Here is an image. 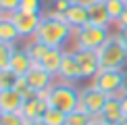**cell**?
Masks as SVG:
<instances>
[{
    "instance_id": "f35d334b",
    "label": "cell",
    "mask_w": 127,
    "mask_h": 125,
    "mask_svg": "<svg viewBox=\"0 0 127 125\" xmlns=\"http://www.w3.org/2000/svg\"><path fill=\"white\" fill-rule=\"evenodd\" d=\"M125 2H127V0H125Z\"/></svg>"
},
{
    "instance_id": "d6a6232c",
    "label": "cell",
    "mask_w": 127,
    "mask_h": 125,
    "mask_svg": "<svg viewBox=\"0 0 127 125\" xmlns=\"http://www.w3.org/2000/svg\"><path fill=\"white\" fill-rule=\"evenodd\" d=\"M27 125H48L44 119H33V121H27Z\"/></svg>"
},
{
    "instance_id": "7c38bea8",
    "label": "cell",
    "mask_w": 127,
    "mask_h": 125,
    "mask_svg": "<svg viewBox=\"0 0 127 125\" xmlns=\"http://www.w3.org/2000/svg\"><path fill=\"white\" fill-rule=\"evenodd\" d=\"M59 79L63 83H77L81 81V71H79V65H77V59L75 54L65 50V56H63V62H61V69H59Z\"/></svg>"
},
{
    "instance_id": "ffe728a7",
    "label": "cell",
    "mask_w": 127,
    "mask_h": 125,
    "mask_svg": "<svg viewBox=\"0 0 127 125\" xmlns=\"http://www.w3.org/2000/svg\"><path fill=\"white\" fill-rule=\"evenodd\" d=\"M92 121H94L92 115H88L86 111L77 108V111H73V113L67 115V123H65V125H90Z\"/></svg>"
},
{
    "instance_id": "30bf717a",
    "label": "cell",
    "mask_w": 127,
    "mask_h": 125,
    "mask_svg": "<svg viewBox=\"0 0 127 125\" xmlns=\"http://www.w3.org/2000/svg\"><path fill=\"white\" fill-rule=\"evenodd\" d=\"M48 92H40L35 94L33 98H29V100L23 102V108H21V115H23L27 121H33V119H42L46 113V108H48Z\"/></svg>"
},
{
    "instance_id": "7a4b0ae2",
    "label": "cell",
    "mask_w": 127,
    "mask_h": 125,
    "mask_svg": "<svg viewBox=\"0 0 127 125\" xmlns=\"http://www.w3.org/2000/svg\"><path fill=\"white\" fill-rule=\"evenodd\" d=\"M48 106L59 108L65 115L79 108V90L73 83H54L48 92Z\"/></svg>"
},
{
    "instance_id": "e575fe53",
    "label": "cell",
    "mask_w": 127,
    "mask_h": 125,
    "mask_svg": "<svg viewBox=\"0 0 127 125\" xmlns=\"http://www.w3.org/2000/svg\"><path fill=\"white\" fill-rule=\"evenodd\" d=\"M117 125H127V117H125V119H123V121H119V123H117Z\"/></svg>"
},
{
    "instance_id": "3957f363",
    "label": "cell",
    "mask_w": 127,
    "mask_h": 125,
    "mask_svg": "<svg viewBox=\"0 0 127 125\" xmlns=\"http://www.w3.org/2000/svg\"><path fill=\"white\" fill-rule=\"evenodd\" d=\"M100 56V69H125L127 67V48L117 38V33L110 35L98 48Z\"/></svg>"
},
{
    "instance_id": "44dd1931",
    "label": "cell",
    "mask_w": 127,
    "mask_h": 125,
    "mask_svg": "<svg viewBox=\"0 0 127 125\" xmlns=\"http://www.w3.org/2000/svg\"><path fill=\"white\" fill-rule=\"evenodd\" d=\"M42 119H44L48 125H65L67 123V115L63 111H59V108H52V106L46 108V113H44Z\"/></svg>"
},
{
    "instance_id": "4dcf8cb0",
    "label": "cell",
    "mask_w": 127,
    "mask_h": 125,
    "mask_svg": "<svg viewBox=\"0 0 127 125\" xmlns=\"http://www.w3.org/2000/svg\"><path fill=\"white\" fill-rule=\"evenodd\" d=\"M119 96H121V98L127 96V73L123 75V83H121V94H119Z\"/></svg>"
},
{
    "instance_id": "9a60e30c",
    "label": "cell",
    "mask_w": 127,
    "mask_h": 125,
    "mask_svg": "<svg viewBox=\"0 0 127 125\" xmlns=\"http://www.w3.org/2000/svg\"><path fill=\"white\" fill-rule=\"evenodd\" d=\"M23 102H25L23 94H19L15 88L0 90V108H2V113H21Z\"/></svg>"
},
{
    "instance_id": "f1b7e54d",
    "label": "cell",
    "mask_w": 127,
    "mask_h": 125,
    "mask_svg": "<svg viewBox=\"0 0 127 125\" xmlns=\"http://www.w3.org/2000/svg\"><path fill=\"white\" fill-rule=\"evenodd\" d=\"M117 38L123 42V46L127 48V27H119V31H117Z\"/></svg>"
},
{
    "instance_id": "ba28073f",
    "label": "cell",
    "mask_w": 127,
    "mask_h": 125,
    "mask_svg": "<svg viewBox=\"0 0 127 125\" xmlns=\"http://www.w3.org/2000/svg\"><path fill=\"white\" fill-rule=\"evenodd\" d=\"M81 71V81L83 79H94V75L100 71V56L98 50H83V48H75L73 50Z\"/></svg>"
},
{
    "instance_id": "836d02e7",
    "label": "cell",
    "mask_w": 127,
    "mask_h": 125,
    "mask_svg": "<svg viewBox=\"0 0 127 125\" xmlns=\"http://www.w3.org/2000/svg\"><path fill=\"white\" fill-rule=\"evenodd\" d=\"M121 104H123V111H125V117H127V96L121 98Z\"/></svg>"
},
{
    "instance_id": "1f68e13d",
    "label": "cell",
    "mask_w": 127,
    "mask_h": 125,
    "mask_svg": "<svg viewBox=\"0 0 127 125\" xmlns=\"http://www.w3.org/2000/svg\"><path fill=\"white\" fill-rule=\"evenodd\" d=\"M90 125H113V123H106V121H102L100 117H94V121L90 123Z\"/></svg>"
},
{
    "instance_id": "8992f818",
    "label": "cell",
    "mask_w": 127,
    "mask_h": 125,
    "mask_svg": "<svg viewBox=\"0 0 127 125\" xmlns=\"http://www.w3.org/2000/svg\"><path fill=\"white\" fill-rule=\"evenodd\" d=\"M106 100H108L106 94L96 90V88H92V86L79 90V108L86 111L88 115H92V117H98V115L102 113Z\"/></svg>"
},
{
    "instance_id": "d590c367",
    "label": "cell",
    "mask_w": 127,
    "mask_h": 125,
    "mask_svg": "<svg viewBox=\"0 0 127 125\" xmlns=\"http://www.w3.org/2000/svg\"><path fill=\"white\" fill-rule=\"evenodd\" d=\"M2 17H4V13H2V10H0V19H2Z\"/></svg>"
},
{
    "instance_id": "5b68a950",
    "label": "cell",
    "mask_w": 127,
    "mask_h": 125,
    "mask_svg": "<svg viewBox=\"0 0 127 125\" xmlns=\"http://www.w3.org/2000/svg\"><path fill=\"white\" fill-rule=\"evenodd\" d=\"M123 75H125L123 69H100L94 75V79H90L92 81L90 86L100 90V92H104L106 96H119L121 94V83H123Z\"/></svg>"
},
{
    "instance_id": "8fae6325",
    "label": "cell",
    "mask_w": 127,
    "mask_h": 125,
    "mask_svg": "<svg viewBox=\"0 0 127 125\" xmlns=\"http://www.w3.org/2000/svg\"><path fill=\"white\" fill-rule=\"evenodd\" d=\"M88 6V17H90V23L92 25H98V27H110V23H115L110 19L106 6H104V0H79Z\"/></svg>"
},
{
    "instance_id": "5bb4252c",
    "label": "cell",
    "mask_w": 127,
    "mask_h": 125,
    "mask_svg": "<svg viewBox=\"0 0 127 125\" xmlns=\"http://www.w3.org/2000/svg\"><path fill=\"white\" fill-rule=\"evenodd\" d=\"M98 117L102 119V121H106V123H113V125L123 121L125 119V111H123V104H121V98L119 96H108V100H106L102 113H100Z\"/></svg>"
},
{
    "instance_id": "d4e9b609",
    "label": "cell",
    "mask_w": 127,
    "mask_h": 125,
    "mask_svg": "<svg viewBox=\"0 0 127 125\" xmlns=\"http://www.w3.org/2000/svg\"><path fill=\"white\" fill-rule=\"evenodd\" d=\"M21 10L27 13H35V15H44V2L42 0H21Z\"/></svg>"
},
{
    "instance_id": "f546056e",
    "label": "cell",
    "mask_w": 127,
    "mask_h": 125,
    "mask_svg": "<svg viewBox=\"0 0 127 125\" xmlns=\"http://www.w3.org/2000/svg\"><path fill=\"white\" fill-rule=\"evenodd\" d=\"M117 25H119V27H127V8L123 10V15H121V17H119Z\"/></svg>"
},
{
    "instance_id": "74e56055",
    "label": "cell",
    "mask_w": 127,
    "mask_h": 125,
    "mask_svg": "<svg viewBox=\"0 0 127 125\" xmlns=\"http://www.w3.org/2000/svg\"><path fill=\"white\" fill-rule=\"evenodd\" d=\"M67 2H75V0H67Z\"/></svg>"
},
{
    "instance_id": "ac0fdd59",
    "label": "cell",
    "mask_w": 127,
    "mask_h": 125,
    "mask_svg": "<svg viewBox=\"0 0 127 125\" xmlns=\"http://www.w3.org/2000/svg\"><path fill=\"white\" fill-rule=\"evenodd\" d=\"M21 40L17 27H15V23L10 21L8 15H4L2 19H0V42H8V44H17Z\"/></svg>"
},
{
    "instance_id": "4fadbf2b",
    "label": "cell",
    "mask_w": 127,
    "mask_h": 125,
    "mask_svg": "<svg viewBox=\"0 0 127 125\" xmlns=\"http://www.w3.org/2000/svg\"><path fill=\"white\" fill-rule=\"evenodd\" d=\"M63 19L67 21L69 25L73 27V31L83 27V25L90 23V17H88V6L83 2H79V0H75V2L69 4V8L63 13Z\"/></svg>"
},
{
    "instance_id": "7402d4cb",
    "label": "cell",
    "mask_w": 127,
    "mask_h": 125,
    "mask_svg": "<svg viewBox=\"0 0 127 125\" xmlns=\"http://www.w3.org/2000/svg\"><path fill=\"white\" fill-rule=\"evenodd\" d=\"M104 6H106L110 19L119 21V17L123 15V10L127 8V2H125V0H104Z\"/></svg>"
},
{
    "instance_id": "484cf974",
    "label": "cell",
    "mask_w": 127,
    "mask_h": 125,
    "mask_svg": "<svg viewBox=\"0 0 127 125\" xmlns=\"http://www.w3.org/2000/svg\"><path fill=\"white\" fill-rule=\"evenodd\" d=\"M15 81H17V75H15L10 69L0 71V90H8V88H15Z\"/></svg>"
},
{
    "instance_id": "d6986e66",
    "label": "cell",
    "mask_w": 127,
    "mask_h": 125,
    "mask_svg": "<svg viewBox=\"0 0 127 125\" xmlns=\"http://www.w3.org/2000/svg\"><path fill=\"white\" fill-rule=\"evenodd\" d=\"M48 50H50V48L44 44V42H40L38 38H31L27 44H25V52L31 56V61H33V62H40Z\"/></svg>"
},
{
    "instance_id": "52a82bcc",
    "label": "cell",
    "mask_w": 127,
    "mask_h": 125,
    "mask_svg": "<svg viewBox=\"0 0 127 125\" xmlns=\"http://www.w3.org/2000/svg\"><path fill=\"white\" fill-rule=\"evenodd\" d=\"M10 21L15 23L19 35L21 38H33L35 31H38L40 23H42V15H35V13H27V10H15L13 15H8Z\"/></svg>"
},
{
    "instance_id": "e0dca14e",
    "label": "cell",
    "mask_w": 127,
    "mask_h": 125,
    "mask_svg": "<svg viewBox=\"0 0 127 125\" xmlns=\"http://www.w3.org/2000/svg\"><path fill=\"white\" fill-rule=\"evenodd\" d=\"M63 56H65V50L63 48H50L48 52L44 54V59L40 61V65L44 67L48 73L52 75H59V69H61V62H63Z\"/></svg>"
},
{
    "instance_id": "277c9868",
    "label": "cell",
    "mask_w": 127,
    "mask_h": 125,
    "mask_svg": "<svg viewBox=\"0 0 127 125\" xmlns=\"http://www.w3.org/2000/svg\"><path fill=\"white\" fill-rule=\"evenodd\" d=\"M110 38L106 27H98V25H83V27L75 29V48H83V50H98Z\"/></svg>"
},
{
    "instance_id": "6da1fadb",
    "label": "cell",
    "mask_w": 127,
    "mask_h": 125,
    "mask_svg": "<svg viewBox=\"0 0 127 125\" xmlns=\"http://www.w3.org/2000/svg\"><path fill=\"white\" fill-rule=\"evenodd\" d=\"M73 33H75V31H73V27L63 19V15L50 10V13L42 15V23H40V27H38L33 38L44 42L48 48H63L65 42H69V38H71Z\"/></svg>"
},
{
    "instance_id": "cb8c5ba5",
    "label": "cell",
    "mask_w": 127,
    "mask_h": 125,
    "mask_svg": "<svg viewBox=\"0 0 127 125\" xmlns=\"http://www.w3.org/2000/svg\"><path fill=\"white\" fill-rule=\"evenodd\" d=\"M0 125H27V119L21 113H2Z\"/></svg>"
},
{
    "instance_id": "83f0119b",
    "label": "cell",
    "mask_w": 127,
    "mask_h": 125,
    "mask_svg": "<svg viewBox=\"0 0 127 125\" xmlns=\"http://www.w3.org/2000/svg\"><path fill=\"white\" fill-rule=\"evenodd\" d=\"M52 4H54L52 10H54V13H59V15H63V13L69 8V4H71V2H67V0H54Z\"/></svg>"
},
{
    "instance_id": "603a6c76",
    "label": "cell",
    "mask_w": 127,
    "mask_h": 125,
    "mask_svg": "<svg viewBox=\"0 0 127 125\" xmlns=\"http://www.w3.org/2000/svg\"><path fill=\"white\" fill-rule=\"evenodd\" d=\"M17 50V44H8V42H0V71L8 69V62L13 52Z\"/></svg>"
},
{
    "instance_id": "4316f807",
    "label": "cell",
    "mask_w": 127,
    "mask_h": 125,
    "mask_svg": "<svg viewBox=\"0 0 127 125\" xmlns=\"http://www.w3.org/2000/svg\"><path fill=\"white\" fill-rule=\"evenodd\" d=\"M21 0H0V10L4 15H13L15 10H19Z\"/></svg>"
},
{
    "instance_id": "2e32d148",
    "label": "cell",
    "mask_w": 127,
    "mask_h": 125,
    "mask_svg": "<svg viewBox=\"0 0 127 125\" xmlns=\"http://www.w3.org/2000/svg\"><path fill=\"white\" fill-rule=\"evenodd\" d=\"M33 67V61H31V56L25 52V48H17L13 52V56H10V62H8V69L15 73L17 77L21 75H27V71Z\"/></svg>"
},
{
    "instance_id": "9c48e42d",
    "label": "cell",
    "mask_w": 127,
    "mask_h": 125,
    "mask_svg": "<svg viewBox=\"0 0 127 125\" xmlns=\"http://www.w3.org/2000/svg\"><path fill=\"white\" fill-rule=\"evenodd\" d=\"M25 77H27L29 86L33 88L35 94L46 92V90H50V88L54 86V75H52V73H48L44 67L40 65V62H33V67L27 71V75H25Z\"/></svg>"
},
{
    "instance_id": "8d00e7d4",
    "label": "cell",
    "mask_w": 127,
    "mask_h": 125,
    "mask_svg": "<svg viewBox=\"0 0 127 125\" xmlns=\"http://www.w3.org/2000/svg\"><path fill=\"white\" fill-rule=\"evenodd\" d=\"M0 117H2V108H0Z\"/></svg>"
}]
</instances>
